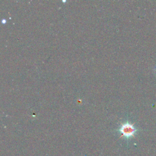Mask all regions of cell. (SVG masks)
Masks as SVG:
<instances>
[{
	"label": "cell",
	"mask_w": 156,
	"mask_h": 156,
	"mask_svg": "<svg viewBox=\"0 0 156 156\" xmlns=\"http://www.w3.org/2000/svg\"><path fill=\"white\" fill-rule=\"evenodd\" d=\"M119 132L121 133V135L125 138H130L134 136L135 134L137 132V129L134 127V126L129 122L123 123L119 129Z\"/></svg>",
	"instance_id": "obj_1"
},
{
	"label": "cell",
	"mask_w": 156,
	"mask_h": 156,
	"mask_svg": "<svg viewBox=\"0 0 156 156\" xmlns=\"http://www.w3.org/2000/svg\"><path fill=\"white\" fill-rule=\"evenodd\" d=\"M155 72H156V68H155Z\"/></svg>",
	"instance_id": "obj_2"
}]
</instances>
